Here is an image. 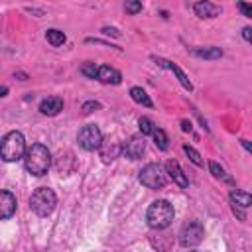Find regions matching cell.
<instances>
[{
	"instance_id": "cell-23",
	"label": "cell",
	"mask_w": 252,
	"mask_h": 252,
	"mask_svg": "<svg viewBox=\"0 0 252 252\" xmlns=\"http://www.w3.org/2000/svg\"><path fill=\"white\" fill-rule=\"evenodd\" d=\"M183 152L189 156V159H191L195 165H203V159H201V156H199V152H197V150H193L191 146H183Z\"/></svg>"
},
{
	"instance_id": "cell-11",
	"label": "cell",
	"mask_w": 252,
	"mask_h": 252,
	"mask_svg": "<svg viewBox=\"0 0 252 252\" xmlns=\"http://www.w3.org/2000/svg\"><path fill=\"white\" fill-rule=\"evenodd\" d=\"M96 79H98L100 83H104V85H118V83L122 81V75H120L116 69L108 67V65H100Z\"/></svg>"
},
{
	"instance_id": "cell-2",
	"label": "cell",
	"mask_w": 252,
	"mask_h": 252,
	"mask_svg": "<svg viewBox=\"0 0 252 252\" xmlns=\"http://www.w3.org/2000/svg\"><path fill=\"white\" fill-rule=\"evenodd\" d=\"M173 207L169 201L165 199H158L154 201L150 207H148V213H146V220L148 224L154 228V230H163L171 224L173 220Z\"/></svg>"
},
{
	"instance_id": "cell-22",
	"label": "cell",
	"mask_w": 252,
	"mask_h": 252,
	"mask_svg": "<svg viewBox=\"0 0 252 252\" xmlns=\"http://www.w3.org/2000/svg\"><path fill=\"white\" fill-rule=\"evenodd\" d=\"M81 73L87 75L89 79H96V75H98V67H96L94 63H85V65L81 67Z\"/></svg>"
},
{
	"instance_id": "cell-20",
	"label": "cell",
	"mask_w": 252,
	"mask_h": 252,
	"mask_svg": "<svg viewBox=\"0 0 252 252\" xmlns=\"http://www.w3.org/2000/svg\"><path fill=\"white\" fill-rule=\"evenodd\" d=\"M152 136H154V142H156V146L159 150H167V134L161 128H156V132Z\"/></svg>"
},
{
	"instance_id": "cell-29",
	"label": "cell",
	"mask_w": 252,
	"mask_h": 252,
	"mask_svg": "<svg viewBox=\"0 0 252 252\" xmlns=\"http://www.w3.org/2000/svg\"><path fill=\"white\" fill-rule=\"evenodd\" d=\"M181 124H183V130H185V132H191V124H189L187 120H183Z\"/></svg>"
},
{
	"instance_id": "cell-24",
	"label": "cell",
	"mask_w": 252,
	"mask_h": 252,
	"mask_svg": "<svg viewBox=\"0 0 252 252\" xmlns=\"http://www.w3.org/2000/svg\"><path fill=\"white\" fill-rule=\"evenodd\" d=\"M124 8H126L128 14H138V12H142V4H140V2H126Z\"/></svg>"
},
{
	"instance_id": "cell-30",
	"label": "cell",
	"mask_w": 252,
	"mask_h": 252,
	"mask_svg": "<svg viewBox=\"0 0 252 252\" xmlns=\"http://www.w3.org/2000/svg\"><path fill=\"white\" fill-rule=\"evenodd\" d=\"M191 252H195V250H191Z\"/></svg>"
},
{
	"instance_id": "cell-13",
	"label": "cell",
	"mask_w": 252,
	"mask_h": 252,
	"mask_svg": "<svg viewBox=\"0 0 252 252\" xmlns=\"http://www.w3.org/2000/svg\"><path fill=\"white\" fill-rule=\"evenodd\" d=\"M193 10L199 18H215L220 12V8L211 2H197V4H193Z\"/></svg>"
},
{
	"instance_id": "cell-6",
	"label": "cell",
	"mask_w": 252,
	"mask_h": 252,
	"mask_svg": "<svg viewBox=\"0 0 252 252\" xmlns=\"http://www.w3.org/2000/svg\"><path fill=\"white\" fill-rule=\"evenodd\" d=\"M77 140H79V146L83 150H89V152L98 150L102 146V134H100L98 126H94V124L83 126L79 130V134H77Z\"/></svg>"
},
{
	"instance_id": "cell-28",
	"label": "cell",
	"mask_w": 252,
	"mask_h": 252,
	"mask_svg": "<svg viewBox=\"0 0 252 252\" xmlns=\"http://www.w3.org/2000/svg\"><path fill=\"white\" fill-rule=\"evenodd\" d=\"M242 146H244L248 152H252V142H248V140H242Z\"/></svg>"
},
{
	"instance_id": "cell-12",
	"label": "cell",
	"mask_w": 252,
	"mask_h": 252,
	"mask_svg": "<svg viewBox=\"0 0 252 252\" xmlns=\"http://www.w3.org/2000/svg\"><path fill=\"white\" fill-rule=\"evenodd\" d=\"M39 110H41V114H45V116H55V114H59V112L63 110V100H61L59 96H49V98L41 100Z\"/></svg>"
},
{
	"instance_id": "cell-18",
	"label": "cell",
	"mask_w": 252,
	"mask_h": 252,
	"mask_svg": "<svg viewBox=\"0 0 252 252\" xmlns=\"http://www.w3.org/2000/svg\"><path fill=\"white\" fill-rule=\"evenodd\" d=\"M161 65H167V67H169V69H171V71H173V73L177 75V79H179V83H181V85H183V87H185L187 91H193V85H191V81L187 79V75H185V73H183V71H181V69H179L177 65H173V63H169V61H161Z\"/></svg>"
},
{
	"instance_id": "cell-8",
	"label": "cell",
	"mask_w": 252,
	"mask_h": 252,
	"mask_svg": "<svg viewBox=\"0 0 252 252\" xmlns=\"http://www.w3.org/2000/svg\"><path fill=\"white\" fill-rule=\"evenodd\" d=\"M146 150V142L144 136H132L124 146H122V154L130 159H138Z\"/></svg>"
},
{
	"instance_id": "cell-9",
	"label": "cell",
	"mask_w": 252,
	"mask_h": 252,
	"mask_svg": "<svg viewBox=\"0 0 252 252\" xmlns=\"http://www.w3.org/2000/svg\"><path fill=\"white\" fill-rule=\"evenodd\" d=\"M16 213V197L10 191H2L0 193V217L6 220Z\"/></svg>"
},
{
	"instance_id": "cell-21",
	"label": "cell",
	"mask_w": 252,
	"mask_h": 252,
	"mask_svg": "<svg viewBox=\"0 0 252 252\" xmlns=\"http://www.w3.org/2000/svg\"><path fill=\"white\" fill-rule=\"evenodd\" d=\"M140 132H142V136H148V134H154L156 132V126H154V122L150 120V118H140Z\"/></svg>"
},
{
	"instance_id": "cell-4",
	"label": "cell",
	"mask_w": 252,
	"mask_h": 252,
	"mask_svg": "<svg viewBox=\"0 0 252 252\" xmlns=\"http://www.w3.org/2000/svg\"><path fill=\"white\" fill-rule=\"evenodd\" d=\"M55 205H57V197H55V193H53L49 187H39V189H35V191L32 193V197H30V209H32L37 217H47V215H51L53 209H55Z\"/></svg>"
},
{
	"instance_id": "cell-14",
	"label": "cell",
	"mask_w": 252,
	"mask_h": 252,
	"mask_svg": "<svg viewBox=\"0 0 252 252\" xmlns=\"http://www.w3.org/2000/svg\"><path fill=\"white\" fill-rule=\"evenodd\" d=\"M230 201L234 203V207H242V209H248L252 207V195L246 193V191H232L230 193Z\"/></svg>"
},
{
	"instance_id": "cell-10",
	"label": "cell",
	"mask_w": 252,
	"mask_h": 252,
	"mask_svg": "<svg viewBox=\"0 0 252 252\" xmlns=\"http://www.w3.org/2000/svg\"><path fill=\"white\" fill-rule=\"evenodd\" d=\"M165 171H167V175L173 179V183H177L179 187H187V185H189L187 175L183 173V169L179 167V163H177L175 159H169V161L165 163Z\"/></svg>"
},
{
	"instance_id": "cell-5",
	"label": "cell",
	"mask_w": 252,
	"mask_h": 252,
	"mask_svg": "<svg viewBox=\"0 0 252 252\" xmlns=\"http://www.w3.org/2000/svg\"><path fill=\"white\" fill-rule=\"evenodd\" d=\"M138 179L148 189H161L167 183V171L161 163H148L146 167H142Z\"/></svg>"
},
{
	"instance_id": "cell-15",
	"label": "cell",
	"mask_w": 252,
	"mask_h": 252,
	"mask_svg": "<svg viewBox=\"0 0 252 252\" xmlns=\"http://www.w3.org/2000/svg\"><path fill=\"white\" fill-rule=\"evenodd\" d=\"M130 96H132V100L134 102H138V104H142V106H152V98L146 94V91L144 89H140V87H132L130 89Z\"/></svg>"
},
{
	"instance_id": "cell-3",
	"label": "cell",
	"mask_w": 252,
	"mask_h": 252,
	"mask_svg": "<svg viewBox=\"0 0 252 252\" xmlns=\"http://www.w3.org/2000/svg\"><path fill=\"white\" fill-rule=\"evenodd\" d=\"M28 148H26V140H24V134L18 132V130H12L8 132L4 138H2V146H0V156L4 161H16V159H22L26 156Z\"/></svg>"
},
{
	"instance_id": "cell-7",
	"label": "cell",
	"mask_w": 252,
	"mask_h": 252,
	"mask_svg": "<svg viewBox=\"0 0 252 252\" xmlns=\"http://www.w3.org/2000/svg\"><path fill=\"white\" fill-rule=\"evenodd\" d=\"M203 234H205L203 224H201L199 220H191L189 224L183 226V230H181V234H179V242H181V246H185V248H193V246H197V244L203 240Z\"/></svg>"
},
{
	"instance_id": "cell-26",
	"label": "cell",
	"mask_w": 252,
	"mask_h": 252,
	"mask_svg": "<svg viewBox=\"0 0 252 252\" xmlns=\"http://www.w3.org/2000/svg\"><path fill=\"white\" fill-rule=\"evenodd\" d=\"M98 106H100V104H98V102H94V100L85 102V104H83V112H85V114H89V112H93V108H98Z\"/></svg>"
},
{
	"instance_id": "cell-17",
	"label": "cell",
	"mask_w": 252,
	"mask_h": 252,
	"mask_svg": "<svg viewBox=\"0 0 252 252\" xmlns=\"http://www.w3.org/2000/svg\"><path fill=\"white\" fill-rule=\"evenodd\" d=\"M45 39H47V41H49V43H51L53 47H59V45H63V43L67 41L65 33H63L61 30H55V28H53V30H47V32H45Z\"/></svg>"
},
{
	"instance_id": "cell-25",
	"label": "cell",
	"mask_w": 252,
	"mask_h": 252,
	"mask_svg": "<svg viewBox=\"0 0 252 252\" xmlns=\"http://www.w3.org/2000/svg\"><path fill=\"white\" fill-rule=\"evenodd\" d=\"M238 10L246 16V18H252V6L246 4V2H238Z\"/></svg>"
},
{
	"instance_id": "cell-1",
	"label": "cell",
	"mask_w": 252,
	"mask_h": 252,
	"mask_svg": "<svg viewBox=\"0 0 252 252\" xmlns=\"http://www.w3.org/2000/svg\"><path fill=\"white\" fill-rule=\"evenodd\" d=\"M24 165L35 177L45 175L49 171V167H51V154H49V150L43 144H32L28 148L26 156H24Z\"/></svg>"
},
{
	"instance_id": "cell-16",
	"label": "cell",
	"mask_w": 252,
	"mask_h": 252,
	"mask_svg": "<svg viewBox=\"0 0 252 252\" xmlns=\"http://www.w3.org/2000/svg\"><path fill=\"white\" fill-rule=\"evenodd\" d=\"M193 55H197V57H201V59H219V57H222V51L219 49V47H197V49H193Z\"/></svg>"
},
{
	"instance_id": "cell-27",
	"label": "cell",
	"mask_w": 252,
	"mask_h": 252,
	"mask_svg": "<svg viewBox=\"0 0 252 252\" xmlns=\"http://www.w3.org/2000/svg\"><path fill=\"white\" fill-rule=\"evenodd\" d=\"M242 35H244V39H246V41H250V43H252V28H244V30H242Z\"/></svg>"
},
{
	"instance_id": "cell-19",
	"label": "cell",
	"mask_w": 252,
	"mask_h": 252,
	"mask_svg": "<svg viewBox=\"0 0 252 252\" xmlns=\"http://www.w3.org/2000/svg\"><path fill=\"white\" fill-rule=\"evenodd\" d=\"M209 169H211V173H213L215 177L224 179L226 183H234V179H232V177H228V175H226V171H224V169H222V167H220L217 161H211V163H209Z\"/></svg>"
}]
</instances>
